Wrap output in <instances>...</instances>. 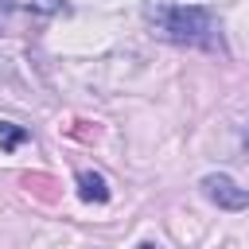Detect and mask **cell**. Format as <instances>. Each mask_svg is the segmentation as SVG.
<instances>
[{
    "instance_id": "6",
    "label": "cell",
    "mask_w": 249,
    "mask_h": 249,
    "mask_svg": "<svg viewBox=\"0 0 249 249\" xmlns=\"http://www.w3.org/2000/svg\"><path fill=\"white\" fill-rule=\"evenodd\" d=\"M140 249H163V245H140Z\"/></svg>"
},
{
    "instance_id": "2",
    "label": "cell",
    "mask_w": 249,
    "mask_h": 249,
    "mask_svg": "<svg viewBox=\"0 0 249 249\" xmlns=\"http://www.w3.org/2000/svg\"><path fill=\"white\" fill-rule=\"evenodd\" d=\"M202 195H206L214 206H222V210H245V206H249V191L237 187L230 175H206V179H202Z\"/></svg>"
},
{
    "instance_id": "1",
    "label": "cell",
    "mask_w": 249,
    "mask_h": 249,
    "mask_svg": "<svg viewBox=\"0 0 249 249\" xmlns=\"http://www.w3.org/2000/svg\"><path fill=\"white\" fill-rule=\"evenodd\" d=\"M152 31L160 39L183 43V47H218V16L202 4H171L156 0L144 8Z\"/></svg>"
},
{
    "instance_id": "3",
    "label": "cell",
    "mask_w": 249,
    "mask_h": 249,
    "mask_svg": "<svg viewBox=\"0 0 249 249\" xmlns=\"http://www.w3.org/2000/svg\"><path fill=\"white\" fill-rule=\"evenodd\" d=\"M78 195H82L86 202H105V198H109V187H105V179H101L97 171H82V175H78Z\"/></svg>"
},
{
    "instance_id": "5",
    "label": "cell",
    "mask_w": 249,
    "mask_h": 249,
    "mask_svg": "<svg viewBox=\"0 0 249 249\" xmlns=\"http://www.w3.org/2000/svg\"><path fill=\"white\" fill-rule=\"evenodd\" d=\"M19 140H27V132H23L19 124H12V121H0V144H4V148H16Z\"/></svg>"
},
{
    "instance_id": "4",
    "label": "cell",
    "mask_w": 249,
    "mask_h": 249,
    "mask_svg": "<svg viewBox=\"0 0 249 249\" xmlns=\"http://www.w3.org/2000/svg\"><path fill=\"white\" fill-rule=\"evenodd\" d=\"M16 8H31V12H43V16H54V12H66V0H12Z\"/></svg>"
}]
</instances>
